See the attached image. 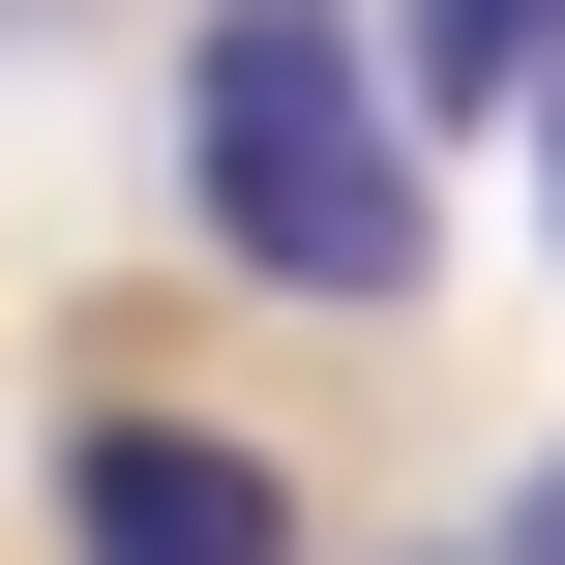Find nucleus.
I'll list each match as a JSON object with an SVG mask.
<instances>
[{
    "label": "nucleus",
    "mask_w": 565,
    "mask_h": 565,
    "mask_svg": "<svg viewBox=\"0 0 565 565\" xmlns=\"http://www.w3.org/2000/svg\"><path fill=\"white\" fill-rule=\"evenodd\" d=\"M179 209H209L268 298H328V328H387V298L447 268V179H417V89H387L358 0H209V30H179Z\"/></svg>",
    "instance_id": "obj_1"
},
{
    "label": "nucleus",
    "mask_w": 565,
    "mask_h": 565,
    "mask_svg": "<svg viewBox=\"0 0 565 565\" xmlns=\"http://www.w3.org/2000/svg\"><path fill=\"white\" fill-rule=\"evenodd\" d=\"M60 565H298V477L209 417H60Z\"/></svg>",
    "instance_id": "obj_2"
},
{
    "label": "nucleus",
    "mask_w": 565,
    "mask_h": 565,
    "mask_svg": "<svg viewBox=\"0 0 565 565\" xmlns=\"http://www.w3.org/2000/svg\"><path fill=\"white\" fill-rule=\"evenodd\" d=\"M536 60H565V0H387V89L417 119H536Z\"/></svg>",
    "instance_id": "obj_3"
},
{
    "label": "nucleus",
    "mask_w": 565,
    "mask_h": 565,
    "mask_svg": "<svg viewBox=\"0 0 565 565\" xmlns=\"http://www.w3.org/2000/svg\"><path fill=\"white\" fill-rule=\"evenodd\" d=\"M477 565H565V447H536V477H507V536H477Z\"/></svg>",
    "instance_id": "obj_4"
},
{
    "label": "nucleus",
    "mask_w": 565,
    "mask_h": 565,
    "mask_svg": "<svg viewBox=\"0 0 565 565\" xmlns=\"http://www.w3.org/2000/svg\"><path fill=\"white\" fill-rule=\"evenodd\" d=\"M536 209H565V60H536Z\"/></svg>",
    "instance_id": "obj_5"
}]
</instances>
